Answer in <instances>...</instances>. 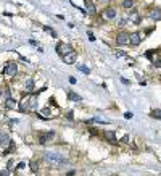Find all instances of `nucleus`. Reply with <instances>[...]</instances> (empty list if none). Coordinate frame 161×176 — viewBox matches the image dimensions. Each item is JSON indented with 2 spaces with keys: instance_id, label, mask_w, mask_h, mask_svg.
<instances>
[{
  "instance_id": "obj_1",
  "label": "nucleus",
  "mask_w": 161,
  "mask_h": 176,
  "mask_svg": "<svg viewBox=\"0 0 161 176\" xmlns=\"http://www.w3.org/2000/svg\"><path fill=\"white\" fill-rule=\"evenodd\" d=\"M45 160L53 166H58V165H61V163H66V158H64L61 154H56V152H45Z\"/></svg>"
},
{
  "instance_id": "obj_2",
  "label": "nucleus",
  "mask_w": 161,
  "mask_h": 176,
  "mask_svg": "<svg viewBox=\"0 0 161 176\" xmlns=\"http://www.w3.org/2000/svg\"><path fill=\"white\" fill-rule=\"evenodd\" d=\"M56 52H58V55L64 57V55H68V53L74 52V50H73V47L69 44H63V42H60V44L56 45Z\"/></svg>"
},
{
  "instance_id": "obj_3",
  "label": "nucleus",
  "mask_w": 161,
  "mask_h": 176,
  "mask_svg": "<svg viewBox=\"0 0 161 176\" xmlns=\"http://www.w3.org/2000/svg\"><path fill=\"white\" fill-rule=\"evenodd\" d=\"M16 73H18V66H16V63H13V61H10V63L3 68L5 76H16Z\"/></svg>"
},
{
  "instance_id": "obj_4",
  "label": "nucleus",
  "mask_w": 161,
  "mask_h": 176,
  "mask_svg": "<svg viewBox=\"0 0 161 176\" xmlns=\"http://www.w3.org/2000/svg\"><path fill=\"white\" fill-rule=\"evenodd\" d=\"M55 137V133L53 131H47V133H40L39 134V144H47L49 141Z\"/></svg>"
},
{
  "instance_id": "obj_5",
  "label": "nucleus",
  "mask_w": 161,
  "mask_h": 176,
  "mask_svg": "<svg viewBox=\"0 0 161 176\" xmlns=\"http://www.w3.org/2000/svg\"><path fill=\"white\" fill-rule=\"evenodd\" d=\"M140 42H142V36H140V32L129 34V44L131 45H139Z\"/></svg>"
},
{
  "instance_id": "obj_6",
  "label": "nucleus",
  "mask_w": 161,
  "mask_h": 176,
  "mask_svg": "<svg viewBox=\"0 0 161 176\" xmlns=\"http://www.w3.org/2000/svg\"><path fill=\"white\" fill-rule=\"evenodd\" d=\"M116 44L118 45H126L129 44V34L127 32H121L116 36Z\"/></svg>"
},
{
  "instance_id": "obj_7",
  "label": "nucleus",
  "mask_w": 161,
  "mask_h": 176,
  "mask_svg": "<svg viewBox=\"0 0 161 176\" xmlns=\"http://www.w3.org/2000/svg\"><path fill=\"white\" fill-rule=\"evenodd\" d=\"M103 18L105 19H114L116 18V8H111V7L105 8V10H103Z\"/></svg>"
},
{
  "instance_id": "obj_8",
  "label": "nucleus",
  "mask_w": 161,
  "mask_h": 176,
  "mask_svg": "<svg viewBox=\"0 0 161 176\" xmlns=\"http://www.w3.org/2000/svg\"><path fill=\"white\" fill-rule=\"evenodd\" d=\"M129 21L134 23V24H137V23H140V15H139V10H131L129 11Z\"/></svg>"
},
{
  "instance_id": "obj_9",
  "label": "nucleus",
  "mask_w": 161,
  "mask_h": 176,
  "mask_svg": "<svg viewBox=\"0 0 161 176\" xmlns=\"http://www.w3.org/2000/svg\"><path fill=\"white\" fill-rule=\"evenodd\" d=\"M61 58H63V61H64V63H68V65H74V63H76V52L68 53V55L61 57Z\"/></svg>"
},
{
  "instance_id": "obj_10",
  "label": "nucleus",
  "mask_w": 161,
  "mask_h": 176,
  "mask_svg": "<svg viewBox=\"0 0 161 176\" xmlns=\"http://www.w3.org/2000/svg\"><path fill=\"white\" fill-rule=\"evenodd\" d=\"M148 16H150L151 19H155V21H160L161 19V10L160 8H151L150 13H148Z\"/></svg>"
},
{
  "instance_id": "obj_11",
  "label": "nucleus",
  "mask_w": 161,
  "mask_h": 176,
  "mask_svg": "<svg viewBox=\"0 0 161 176\" xmlns=\"http://www.w3.org/2000/svg\"><path fill=\"white\" fill-rule=\"evenodd\" d=\"M8 144H11L10 136H8L7 133H0V147H5V146H8Z\"/></svg>"
},
{
  "instance_id": "obj_12",
  "label": "nucleus",
  "mask_w": 161,
  "mask_h": 176,
  "mask_svg": "<svg viewBox=\"0 0 161 176\" xmlns=\"http://www.w3.org/2000/svg\"><path fill=\"white\" fill-rule=\"evenodd\" d=\"M16 105H18V104H16V100H15V99H11V97H8L7 100H5V107H7L8 110L16 108Z\"/></svg>"
},
{
  "instance_id": "obj_13",
  "label": "nucleus",
  "mask_w": 161,
  "mask_h": 176,
  "mask_svg": "<svg viewBox=\"0 0 161 176\" xmlns=\"http://www.w3.org/2000/svg\"><path fill=\"white\" fill-rule=\"evenodd\" d=\"M105 137L108 139L111 144L116 142V133H114V131H105Z\"/></svg>"
},
{
  "instance_id": "obj_14",
  "label": "nucleus",
  "mask_w": 161,
  "mask_h": 176,
  "mask_svg": "<svg viewBox=\"0 0 161 176\" xmlns=\"http://www.w3.org/2000/svg\"><path fill=\"white\" fill-rule=\"evenodd\" d=\"M68 99H71V100H74V102H81L82 100V97L77 95V94H74V92H68Z\"/></svg>"
},
{
  "instance_id": "obj_15",
  "label": "nucleus",
  "mask_w": 161,
  "mask_h": 176,
  "mask_svg": "<svg viewBox=\"0 0 161 176\" xmlns=\"http://www.w3.org/2000/svg\"><path fill=\"white\" fill-rule=\"evenodd\" d=\"M150 116L151 118H156V120H161V110H151Z\"/></svg>"
},
{
  "instance_id": "obj_16",
  "label": "nucleus",
  "mask_w": 161,
  "mask_h": 176,
  "mask_svg": "<svg viewBox=\"0 0 161 176\" xmlns=\"http://www.w3.org/2000/svg\"><path fill=\"white\" fill-rule=\"evenodd\" d=\"M123 7L126 8V10L132 8V7H134V0H124V2H123Z\"/></svg>"
},
{
  "instance_id": "obj_17",
  "label": "nucleus",
  "mask_w": 161,
  "mask_h": 176,
  "mask_svg": "<svg viewBox=\"0 0 161 176\" xmlns=\"http://www.w3.org/2000/svg\"><path fill=\"white\" fill-rule=\"evenodd\" d=\"M24 86H26V90H29V92H31V90L34 89V81H32V79H27Z\"/></svg>"
},
{
  "instance_id": "obj_18",
  "label": "nucleus",
  "mask_w": 161,
  "mask_h": 176,
  "mask_svg": "<svg viewBox=\"0 0 161 176\" xmlns=\"http://www.w3.org/2000/svg\"><path fill=\"white\" fill-rule=\"evenodd\" d=\"M77 70L79 71H82V73H86V75H90V70L87 66H84V65H77Z\"/></svg>"
},
{
  "instance_id": "obj_19",
  "label": "nucleus",
  "mask_w": 161,
  "mask_h": 176,
  "mask_svg": "<svg viewBox=\"0 0 161 176\" xmlns=\"http://www.w3.org/2000/svg\"><path fill=\"white\" fill-rule=\"evenodd\" d=\"M86 3H87V10L90 11V13H95V7L92 2H89V0H86Z\"/></svg>"
},
{
  "instance_id": "obj_20",
  "label": "nucleus",
  "mask_w": 161,
  "mask_h": 176,
  "mask_svg": "<svg viewBox=\"0 0 161 176\" xmlns=\"http://www.w3.org/2000/svg\"><path fill=\"white\" fill-rule=\"evenodd\" d=\"M44 29L47 31V32H50V34H52L53 37H56V32H55V31L52 29V28H49V26H44Z\"/></svg>"
},
{
  "instance_id": "obj_21",
  "label": "nucleus",
  "mask_w": 161,
  "mask_h": 176,
  "mask_svg": "<svg viewBox=\"0 0 161 176\" xmlns=\"http://www.w3.org/2000/svg\"><path fill=\"white\" fill-rule=\"evenodd\" d=\"M87 37H89V41H92V42L95 41V36H94V34H92V32H90V31H89V32H87Z\"/></svg>"
},
{
  "instance_id": "obj_22",
  "label": "nucleus",
  "mask_w": 161,
  "mask_h": 176,
  "mask_svg": "<svg viewBox=\"0 0 161 176\" xmlns=\"http://www.w3.org/2000/svg\"><path fill=\"white\" fill-rule=\"evenodd\" d=\"M132 116H134V115H132L131 112H126V113H124V118H127V120H131Z\"/></svg>"
},
{
  "instance_id": "obj_23",
  "label": "nucleus",
  "mask_w": 161,
  "mask_h": 176,
  "mask_svg": "<svg viewBox=\"0 0 161 176\" xmlns=\"http://www.w3.org/2000/svg\"><path fill=\"white\" fill-rule=\"evenodd\" d=\"M66 118H68V120H73V112H68L66 113Z\"/></svg>"
},
{
  "instance_id": "obj_24",
  "label": "nucleus",
  "mask_w": 161,
  "mask_h": 176,
  "mask_svg": "<svg viewBox=\"0 0 161 176\" xmlns=\"http://www.w3.org/2000/svg\"><path fill=\"white\" fill-rule=\"evenodd\" d=\"M0 176H8V170H3V171H0Z\"/></svg>"
},
{
  "instance_id": "obj_25",
  "label": "nucleus",
  "mask_w": 161,
  "mask_h": 176,
  "mask_svg": "<svg viewBox=\"0 0 161 176\" xmlns=\"http://www.w3.org/2000/svg\"><path fill=\"white\" fill-rule=\"evenodd\" d=\"M11 168H13V162H8V166H7V170H8V171H10Z\"/></svg>"
},
{
  "instance_id": "obj_26",
  "label": "nucleus",
  "mask_w": 161,
  "mask_h": 176,
  "mask_svg": "<svg viewBox=\"0 0 161 176\" xmlns=\"http://www.w3.org/2000/svg\"><path fill=\"white\" fill-rule=\"evenodd\" d=\"M123 142H129V136H124V137H123Z\"/></svg>"
},
{
  "instance_id": "obj_27",
  "label": "nucleus",
  "mask_w": 161,
  "mask_h": 176,
  "mask_svg": "<svg viewBox=\"0 0 161 176\" xmlns=\"http://www.w3.org/2000/svg\"><path fill=\"white\" fill-rule=\"evenodd\" d=\"M69 83H71V84H76V78H69Z\"/></svg>"
},
{
  "instance_id": "obj_28",
  "label": "nucleus",
  "mask_w": 161,
  "mask_h": 176,
  "mask_svg": "<svg viewBox=\"0 0 161 176\" xmlns=\"http://www.w3.org/2000/svg\"><path fill=\"white\" fill-rule=\"evenodd\" d=\"M0 95H2V90H0Z\"/></svg>"
}]
</instances>
